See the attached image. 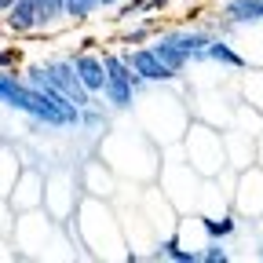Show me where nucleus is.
<instances>
[{
    "label": "nucleus",
    "instance_id": "4",
    "mask_svg": "<svg viewBox=\"0 0 263 263\" xmlns=\"http://www.w3.org/2000/svg\"><path fill=\"white\" fill-rule=\"evenodd\" d=\"M121 59H124L143 81H172V77H179L176 70H168V66L154 55V48H128V51H121Z\"/></svg>",
    "mask_w": 263,
    "mask_h": 263
},
{
    "label": "nucleus",
    "instance_id": "6",
    "mask_svg": "<svg viewBox=\"0 0 263 263\" xmlns=\"http://www.w3.org/2000/svg\"><path fill=\"white\" fill-rule=\"evenodd\" d=\"M164 37H168L190 62H201V59H205V48H209V41H212L209 33H197V29H179V33H164Z\"/></svg>",
    "mask_w": 263,
    "mask_h": 263
},
{
    "label": "nucleus",
    "instance_id": "13",
    "mask_svg": "<svg viewBox=\"0 0 263 263\" xmlns=\"http://www.w3.org/2000/svg\"><path fill=\"white\" fill-rule=\"evenodd\" d=\"M168 0H132V4L121 11V18H139V15H150V11H161Z\"/></svg>",
    "mask_w": 263,
    "mask_h": 263
},
{
    "label": "nucleus",
    "instance_id": "19",
    "mask_svg": "<svg viewBox=\"0 0 263 263\" xmlns=\"http://www.w3.org/2000/svg\"><path fill=\"white\" fill-rule=\"evenodd\" d=\"M11 11V0H0V15H8Z\"/></svg>",
    "mask_w": 263,
    "mask_h": 263
},
{
    "label": "nucleus",
    "instance_id": "5",
    "mask_svg": "<svg viewBox=\"0 0 263 263\" xmlns=\"http://www.w3.org/2000/svg\"><path fill=\"white\" fill-rule=\"evenodd\" d=\"M70 62H73V70H77L81 84H84L91 95H103V88H106V70H103V59L91 55V51H77Z\"/></svg>",
    "mask_w": 263,
    "mask_h": 263
},
{
    "label": "nucleus",
    "instance_id": "16",
    "mask_svg": "<svg viewBox=\"0 0 263 263\" xmlns=\"http://www.w3.org/2000/svg\"><path fill=\"white\" fill-rule=\"evenodd\" d=\"M205 230L212 238H227L230 230H234V219H205Z\"/></svg>",
    "mask_w": 263,
    "mask_h": 263
},
{
    "label": "nucleus",
    "instance_id": "15",
    "mask_svg": "<svg viewBox=\"0 0 263 263\" xmlns=\"http://www.w3.org/2000/svg\"><path fill=\"white\" fill-rule=\"evenodd\" d=\"M197 259H201V263H227L230 252H227L219 241H212V245H205V252H197Z\"/></svg>",
    "mask_w": 263,
    "mask_h": 263
},
{
    "label": "nucleus",
    "instance_id": "10",
    "mask_svg": "<svg viewBox=\"0 0 263 263\" xmlns=\"http://www.w3.org/2000/svg\"><path fill=\"white\" fill-rule=\"evenodd\" d=\"M205 59H212V62H223V66H234V70H241L245 66V59L230 48L227 41H209V48H205Z\"/></svg>",
    "mask_w": 263,
    "mask_h": 263
},
{
    "label": "nucleus",
    "instance_id": "14",
    "mask_svg": "<svg viewBox=\"0 0 263 263\" xmlns=\"http://www.w3.org/2000/svg\"><path fill=\"white\" fill-rule=\"evenodd\" d=\"M37 11H41V26H48L55 18H66L62 15V0H37Z\"/></svg>",
    "mask_w": 263,
    "mask_h": 263
},
{
    "label": "nucleus",
    "instance_id": "21",
    "mask_svg": "<svg viewBox=\"0 0 263 263\" xmlns=\"http://www.w3.org/2000/svg\"><path fill=\"white\" fill-rule=\"evenodd\" d=\"M259 259H263V245H259Z\"/></svg>",
    "mask_w": 263,
    "mask_h": 263
},
{
    "label": "nucleus",
    "instance_id": "7",
    "mask_svg": "<svg viewBox=\"0 0 263 263\" xmlns=\"http://www.w3.org/2000/svg\"><path fill=\"white\" fill-rule=\"evenodd\" d=\"M41 26V11H37V0H11V11H8V29L15 33H29Z\"/></svg>",
    "mask_w": 263,
    "mask_h": 263
},
{
    "label": "nucleus",
    "instance_id": "9",
    "mask_svg": "<svg viewBox=\"0 0 263 263\" xmlns=\"http://www.w3.org/2000/svg\"><path fill=\"white\" fill-rule=\"evenodd\" d=\"M150 48H154V55H157L164 66H168V70H176V73H183L186 66H190V59H186V55H183V51H179V48H176L168 37H157Z\"/></svg>",
    "mask_w": 263,
    "mask_h": 263
},
{
    "label": "nucleus",
    "instance_id": "11",
    "mask_svg": "<svg viewBox=\"0 0 263 263\" xmlns=\"http://www.w3.org/2000/svg\"><path fill=\"white\" fill-rule=\"evenodd\" d=\"M154 259H176V263H201L197 259V252H190V249H183L176 238H164L161 245H157V252H154Z\"/></svg>",
    "mask_w": 263,
    "mask_h": 263
},
{
    "label": "nucleus",
    "instance_id": "12",
    "mask_svg": "<svg viewBox=\"0 0 263 263\" xmlns=\"http://www.w3.org/2000/svg\"><path fill=\"white\" fill-rule=\"evenodd\" d=\"M95 8H99V0H62V15L70 22H84Z\"/></svg>",
    "mask_w": 263,
    "mask_h": 263
},
{
    "label": "nucleus",
    "instance_id": "2",
    "mask_svg": "<svg viewBox=\"0 0 263 263\" xmlns=\"http://www.w3.org/2000/svg\"><path fill=\"white\" fill-rule=\"evenodd\" d=\"M103 70H106V88H103V95L110 99L117 110H128V106H132V95H136L146 81L132 70L121 55H114V51L103 55Z\"/></svg>",
    "mask_w": 263,
    "mask_h": 263
},
{
    "label": "nucleus",
    "instance_id": "18",
    "mask_svg": "<svg viewBox=\"0 0 263 263\" xmlns=\"http://www.w3.org/2000/svg\"><path fill=\"white\" fill-rule=\"evenodd\" d=\"M11 62H15V51L4 48V51H0V66H11Z\"/></svg>",
    "mask_w": 263,
    "mask_h": 263
},
{
    "label": "nucleus",
    "instance_id": "20",
    "mask_svg": "<svg viewBox=\"0 0 263 263\" xmlns=\"http://www.w3.org/2000/svg\"><path fill=\"white\" fill-rule=\"evenodd\" d=\"M114 4H121V0H99V8H114Z\"/></svg>",
    "mask_w": 263,
    "mask_h": 263
},
{
    "label": "nucleus",
    "instance_id": "8",
    "mask_svg": "<svg viewBox=\"0 0 263 263\" xmlns=\"http://www.w3.org/2000/svg\"><path fill=\"white\" fill-rule=\"evenodd\" d=\"M227 18L238 22V26L263 22V0H230V4H227Z\"/></svg>",
    "mask_w": 263,
    "mask_h": 263
},
{
    "label": "nucleus",
    "instance_id": "1",
    "mask_svg": "<svg viewBox=\"0 0 263 263\" xmlns=\"http://www.w3.org/2000/svg\"><path fill=\"white\" fill-rule=\"evenodd\" d=\"M0 103L18 110V114H26L29 121H37V124H51V128H73V124H81V110H62V106L51 103L44 91L33 88V84L4 77V73H0Z\"/></svg>",
    "mask_w": 263,
    "mask_h": 263
},
{
    "label": "nucleus",
    "instance_id": "17",
    "mask_svg": "<svg viewBox=\"0 0 263 263\" xmlns=\"http://www.w3.org/2000/svg\"><path fill=\"white\" fill-rule=\"evenodd\" d=\"M146 37H154V26H139V29H132V33H124V37H121V44H143Z\"/></svg>",
    "mask_w": 263,
    "mask_h": 263
},
{
    "label": "nucleus",
    "instance_id": "3",
    "mask_svg": "<svg viewBox=\"0 0 263 263\" xmlns=\"http://www.w3.org/2000/svg\"><path fill=\"white\" fill-rule=\"evenodd\" d=\"M29 73H37L41 81H48L55 91H62L66 99H70L73 106H91V91L81 84V77H77V70H73L70 59H48L41 66H33Z\"/></svg>",
    "mask_w": 263,
    "mask_h": 263
}]
</instances>
